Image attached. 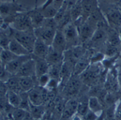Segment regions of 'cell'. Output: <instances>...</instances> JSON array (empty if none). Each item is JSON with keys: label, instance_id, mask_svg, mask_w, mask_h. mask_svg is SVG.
<instances>
[{"label": "cell", "instance_id": "cell-30", "mask_svg": "<svg viewBox=\"0 0 121 120\" xmlns=\"http://www.w3.org/2000/svg\"><path fill=\"white\" fill-rule=\"evenodd\" d=\"M28 112V111L20 107L13 108L12 112V120H23Z\"/></svg>", "mask_w": 121, "mask_h": 120}, {"label": "cell", "instance_id": "cell-24", "mask_svg": "<svg viewBox=\"0 0 121 120\" xmlns=\"http://www.w3.org/2000/svg\"><path fill=\"white\" fill-rule=\"evenodd\" d=\"M6 97L7 100L8 102V104L14 108L19 107L21 104V95L19 93H17L14 91L8 90L6 93Z\"/></svg>", "mask_w": 121, "mask_h": 120}, {"label": "cell", "instance_id": "cell-43", "mask_svg": "<svg viewBox=\"0 0 121 120\" xmlns=\"http://www.w3.org/2000/svg\"><path fill=\"white\" fill-rule=\"evenodd\" d=\"M118 33H119V34H120V36H121V27L118 29Z\"/></svg>", "mask_w": 121, "mask_h": 120}, {"label": "cell", "instance_id": "cell-17", "mask_svg": "<svg viewBox=\"0 0 121 120\" xmlns=\"http://www.w3.org/2000/svg\"><path fill=\"white\" fill-rule=\"evenodd\" d=\"M117 69L115 71V70H110V73L108 74V77L105 82V87L107 90H108L110 93L114 92L118 90L119 85L117 78Z\"/></svg>", "mask_w": 121, "mask_h": 120}, {"label": "cell", "instance_id": "cell-27", "mask_svg": "<svg viewBox=\"0 0 121 120\" xmlns=\"http://www.w3.org/2000/svg\"><path fill=\"white\" fill-rule=\"evenodd\" d=\"M71 17L73 22L76 21L80 18L82 17L83 14V9H82V4L81 0H78L76 2V4L73 6V7L70 10Z\"/></svg>", "mask_w": 121, "mask_h": 120}, {"label": "cell", "instance_id": "cell-20", "mask_svg": "<svg viewBox=\"0 0 121 120\" xmlns=\"http://www.w3.org/2000/svg\"><path fill=\"white\" fill-rule=\"evenodd\" d=\"M8 49L17 56L27 55L31 54L24 46H23L19 42H18L17 40H15L13 38L10 41Z\"/></svg>", "mask_w": 121, "mask_h": 120}, {"label": "cell", "instance_id": "cell-1", "mask_svg": "<svg viewBox=\"0 0 121 120\" xmlns=\"http://www.w3.org/2000/svg\"><path fill=\"white\" fill-rule=\"evenodd\" d=\"M57 30L58 25L54 18L45 19L40 27L34 29V33L37 38L41 40L47 45L51 46Z\"/></svg>", "mask_w": 121, "mask_h": 120}, {"label": "cell", "instance_id": "cell-19", "mask_svg": "<svg viewBox=\"0 0 121 120\" xmlns=\"http://www.w3.org/2000/svg\"><path fill=\"white\" fill-rule=\"evenodd\" d=\"M99 70L98 68H95L94 67L89 66L80 76H81V79L83 82L85 83H93L95 80H96L97 78L98 77Z\"/></svg>", "mask_w": 121, "mask_h": 120}, {"label": "cell", "instance_id": "cell-9", "mask_svg": "<svg viewBox=\"0 0 121 120\" xmlns=\"http://www.w3.org/2000/svg\"><path fill=\"white\" fill-rule=\"evenodd\" d=\"M19 78L22 77H31L35 78L36 76V63L33 58H30L26 61L21 67L17 74L16 75Z\"/></svg>", "mask_w": 121, "mask_h": 120}, {"label": "cell", "instance_id": "cell-37", "mask_svg": "<svg viewBox=\"0 0 121 120\" xmlns=\"http://www.w3.org/2000/svg\"><path fill=\"white\" fill-rule=\"evenodd\" d=\"M65 1L66 0H53L52 4L57 10H58L60 7L63 6Z\"/></svg>", "mask_w": 121, "mask_h": 120}, {"label": "cell", "instance_id": "cell-38", "mask_svg": "<svg viewBox=\"0 0 121 120\" xmlns=\"http://www.w3.org/2000/svg\"><path fill=\"white\" fill-rule=\"evenodd\" d=\"M9 26L7 25L4 18L2 17V15L0 14V29H6L9 27Z\"/></svg>", "mask_w": 121, "mask_h": 120}, {"label": "cell", "instance_id": "cell-21", "mask_svg": "<svg viewBox=\"0 0 121 120\" xmlns=\"http://www.w3.org/2000/svg\"><path fill=\"white\" fill-rule=\"evenodd\" d=\"M91 65L90 57H86L84 55L80 60L76 63L73 67V74L75 75H81Z\"/></svg>", "mask_w": 121, "mask_h": 120}, {"label": "cell", "instance_id": "cell-35", "mask_svg": "<svg viewBox=\"0 0 121 120\" xmlns=\"http://www.w3.org/2000/svg\"><path fill=\"white\" fill-rule=\"evenodd\" d=\"M60 80H57V79H55V78H51L50 79L49 82L48 83L47 85L46 86V89L48 91H53L54 90H56L58 85L60 84Z\"/></svg>", "mask_w": 121, "mask_h": 120}, {"label": "cell", "instance_id": "cell-6", "mask_svg": "<svg viewBox=\"0 0 121 120\" xmlns=\"http://www.w3.org/2000/svg\"><path fill=\"white\" fill-rule=\"evenodd\" d=\"M105 19L112 28L121 27V10L116 7H109L104 13Z\"/></svg>", "mask_w": 121, "mask_h": 120}, {"label": "cell", "instance_id": "cell-8", "mask_svg": "<svg viewBox=\"0 0 121 120\" xmlns=\"http://www.w3.org/2000/svg\"><path fill=\"white\" fill-rule=\"evenodd\" d=\"M78 102L74 99L68 100L64 105L62 114L59 120H71L72 117L77 113Z\"/></svg>", "mask_w": 121, "mask_h": 120}, {"label": "cell", "instance_id": "cell-2", "mask_svg": "<svg viewBox=\"0 0 121 120\" xmlns=\"http://www.w3.org/2000/svg\"><path fill=\"white\" fill-rule=\"evenodd\" d=\"M27 11L17 0L2 1L0 0V14L4 18L7 25L10 26L16 15Z\"/></svg>", "mask_w": 121, "mask_h": 120}, {"label": "cell", "instance_id": "cell-36", "mask_svg": "<svg viewBox=\"0 0 121 120\" xmlns=\"http://www.w3.org/2000/svg\"><path fill=\"white\" fill-rule=\"evenodd\" d=\"M98 116H99L98 114L93 113L91 111H89L85 116L82 117V119L83 120H96Z\"/></svg>", "mask_w": 121, "mask_h": 120}, {"label": "cell", "instance_id": "cell-10", "mask_svg": "<svg viewBox=\"0 0 121 120\" xmlns=\"http://www.w3.org/2000/svg\"><path fill=\"white\" fill-rule=\"evenodd\" d=\"M51 46L55 50L61 53H64L67 50V43L62 30H57Z\"/></svg>", "mask_w": 121, "mask_h": 120}, {"label": "cell", "instance_id": "cell-22", "mask_svg": "<svg viewBox=\"0 0 121 120\" xmlns=\"http://www.w3.org/2000/svg\"><path fill=\"white\" fill-rule=\"evenodd\" d=\"M29 112L35 120H41L46 113V109L43 104L34 105L30 103Z\"/></svg>", "mask_w": 121, "mask_h": 120}, {"label": "cell", "instance_id": "cell-45", "mask_svg": "<svg viewBox=\"0 0 121 120\" xmlns=\"http://www.w3.org/2000/svg\"><path fill=\"white\" fill-rule=\"evenodd\" d=\"M73 1H74V2H78V0H73Z\"/></svg>", "mask_w": 121, "mask_h": 120}, {"label": "cell", "instance_id": "cell-40", "mask_svg": "<svg viewBox=\"0 0 121 120\" xmlns=\"http://www.w3.org/2000/svg\"><path fill=\"white\" fill-rule=\"evenodd\" d=\"M105 2H106L109 4H116L117 3L120 2V0H105Z\"/></svg>", "mask_w": 121, "mask_h": 120}, {"label": "cell", "instance_id": "cell-26", "mask_svg": "<svg viewBox=\"0 0 121 120\" xmlns=\"http://www.w3.org/2000/svg\"><path fill=\"white\" fill-rule=\"evenodd\" d=\"M4 83L8 90L14 91L19 94L22 93V90H21L19 82V77H17V75L11 76Z\"/></svg>", "mask_w": 121, "mask_h": 120}, {"label": "cell", "instance_id": "cell-41", "mask_svg": "<svg viewBox=\"0 0 121 120\" xmlns=\"http://www.w3.org/2000/svg\"><path fill=\"white\" fill-rule=\"evenodd\" d=\"M23 120H35V119L32 117V116L31 115V114L29 112H28L27 114H26V116L24 117V119Z\"/></svg>", "mask_w": 121, "mask_h": 120}, {"label": "cell", "instance_id": "cell-42", "mask_svg": "<svg viewBox=\"0 0 121 120\" xmlns=\"http://www.w3.org/2000/svg\"><path fill=\"white\" fill-rule=\"evenodd\" d=\"M71 120H83V119H82V117H81L80 115L76 114L72 117V119H71Z\"/></svg>", "mask_w": 121, "mask_h": 120}, {"label": "cell", "instance_id": "cell-15", "mask_svg": "<svg viewBox=\"0 0 121 120\" xmlns=\"http://www.w3.org/2000/svg\"><path fill=\"white\" fill-rule=\"evenodd\" d=\"M27 12H28L29 16L31 18L34 29L40 27L42 25L45 18L43 16L39 7L36 6L34 9L31 10H28Z\"/></svg>", "mask_w": 121, "mask_h": 120}, {"label": "cell", "instance_id": "cell-13", "mask_svg": "<svg viewBox=\"0 0 121 120\" xmlns=\"http://www.w3.org/2000/svg\"><path fill=\"white\" fill-rule=\"evenodd\" d=\"M50 46H51L47 45L43 41L36 38V41L35 42L31 54L35 57L46 59V57L48 53Z\"/></svg>", "mask_w": 121, "mask_h": 120}, {"label": "cell", "instance_id": "cell-7", "mask_svg": "<svg viewBox=\"0 0 121 120\" xmlns=\"http://www.w3.org/2000/svg\"><path fill=\"white\" fill-rule=\"evenodd\" d=\"M32 58V55H22V56H17L14 58L12 61L9 63L5 67V70L12 75H16L21 68L22 66L28 60Z\"/></svg>", "mask_w": 121, "mask_h": 120}, {"label": "cell", "instance_id": "cell-44", "mask_svg": "<svg viewBox=\"0 0 121 120\" xmlns=\"http://www.w3.org/2000/svg\"><path fill=\"white\" fill-rule=\"evenodd\" d=\"M120 52H121V36H120Z\"/></svg>", "mask_w": 121, "mask_h": 120}, {"label": "cell", "instance_id": "cell-34", "mask_svg": "<svg viewBox=\"0 0 121 120\" xmlns=\"http://www.w3.org/2000/svg\"><path fill=\"white\" fill-rule=\"evenodd\" d=\"M116 104H112L109 107L108 109L105 114V120H112L115 119V109H116Z\"/></svg>", "mask_w": 121, "mask_h": 120}, {"label": "cell", "instance_id": "cell-4", "mask_svg": "<svg viewBox=\"0 0 121 120\" xmlns=\"http://www.w3.org/2000/svg\"><path fill=\"white\" fill-rule=\"evenodd\" d=\"M62 31L66 41L67 49L80 46L81 40L79 33L75 23L70 22L62 29Z\"/></svg>", "mask_w": 121, "mask_h": 120}, {"label": "cell", "instance_id": "cell-39", "mask_svg": "<svg viewBox=\"0 0 121 120\" xmlns=\"http://www.w3.org/2000/svg\"><path fill=\"white\" fill-rule=\"evenodd\" d=\"M117 82L120 89H121V69H118L117 72Z\"/></svg>", "mask_w": 121, "mask_h": 120}, {"label": "cell", "instance_id": "cell-32", "mask_svg": "<svg viewBox=\"0 0 121 120\" xmlns=\"http://www.w3.org/2000/svg\"><path fill=\"white\" fill-rule=\"evenodd\" d=\"M90 111L88 107V102H83L81 101V102H78V108H77V114L80 115L81 117L85 116L88 112Z\"/></svg>", "mask_w": 121, "mask_h": 120}, {"label": "cell", "instance_id": "cell-28", "mask_svg": "<svg viewBox=\"0 0 121 120\" xmlns=\"http://www.w3.org/2000/svg\"><path fill=\"white\" fill-rule=\"evenodd\" d=\"M39 8L45 19L54 18L58 12V10L53 6L52 4H43L42 6L39 7Z\"/></svg>", "mask_w": 121, "mask_h": 120}, {"label": "cell", "instance_id": "cell-33", "mask_svg": "<svg viewBox=\"0 0 121 120\" xmlns=\"http://www.w3.org/2000/svg\"><path fill=\"white\" fill-rule=\"evenodd\" d=\"M37 78V83H38V86H40L41 87H46V86L47 85L48 83L49 82L50 79H51V77L50 75L46 73V74H44L39 78Z\"/></svg>", "mask_w": 121, "mask_h": 120}, {"label": "cell", "instance_id": "cell-18", "mask_svg": "<svg viewBox=\"0 0 121 120\" xmlns=\"http://www.w3.org/2000/svg\"><path fill=\"white\" fill-rule=\"evenodd\" d=\"M32 57L34 59L35 63H36V78H39L44 74L48 73L49 68H50V65L46 61V59L37 58V57L34 56L33 55H32Z\"/></svg>", "mask_w": 121, "mask_h": 120}, {"label": "cell", "instance_id": "cell-5", "mask_svg": "<svg viewBox=\"0 0 121 120\" xmlns=\"http://www.w3.org/2000/svg\"><path fill=\"white\" fill-rule=\"evenodd\" d=\"M27 11L17 14L9 26L17 31H27L34 29Z\"/></svg>", "mask_w": 121, "mask_h": 120}, {"label": "cell", "instance_id": "cell-3", "mask_svg": "<svg viewBox=\"0 0 121 120\" xmlns=\"http://www.w3.org/2000/svg\"><path fill=\"white\" fill-rule=\"evenodd\" d=\"M10 31L12 37L19 42L31 53H32L34 46L36 41L34 29L27 31H17L10 27Z\"/></svg>", "mask_w": 121, "mask_h": 120}, {"label": "cell", "instance_id": "cell-12", "mask_svg": "<svg viewBox=\"0 0 121 120\" xmlns=\"http://www.w3.org/2000/svg\"><path fill=\"white\" fill-rule=\"evenodd\" d=\"M108 37V33L104 27V24L98 26L93 36L91 38V42L93 45H101L107 42Z\"/></svg>", "mask_w": 121, "mask_h": 120}, {"label": "cell", "instance_id": "cell-47", "mask_svg": "<svg viewBox=\"0 0 121 120\" xmlns=\"http://www.w3.org/2000/svg\"><path fill=\"white\" fill-rule=\"evenodd\" d=\"M120 69H121V68H120Z\"/></svg>", "mask_w": 121, "mask_h": 120}, {"label": "cell", "instance_id": "cell-23", "mask_svg": "<svg viewBox=\"0 0 121 120\" xmlns=\"http://www.w3.org/2000/svg\"><path fill=\"white\" fill-rule=\"evenodd\" d=\"M81 88V83L78 79H69L65 86V92L67 95L73 96L78 94Z\"/></svg>", "mask_w": 121, "mask_h": 120}, {"label": "cell", "instance_id": "cell-14", "mask_svg": "<svg viewBox=\"0 0 121 120\" xmlns=\"http://www.w3.org/2000/svg\"><path fill=\"white\" fill-rule=\"evenodd\" d=\"M64 53H59L52 48L50 46L48 53L46 57V61L49 63L50 66H56V65H62L64 63Z\"/></svg>", "mask_w": 121, "mask_h": 120}, {"label": "cell", "instance_id": "cell-11", "mask_svg": "<svg viewBox=\"0 0 121 120\" xmlns=\"http://www.w3.org/2000/svg\"><path fill=\"white\" fill-rule=\"evenodd\" d=\"M82 4V19L86 21L94 12L98 9V0H81Z\"/></svg>", "mask_w": 121, "mask_h": 120}, {"label": "cell", "instance_id": "cell-31", "mask_svg": "<svg viewBox=\"0 0 121 120\" xmlns=\"http://www.w3.org/2000/svg\"><path fill=\"white\" fill-rule=\"evenodd\" d=\"M105 57L106 56L105 53H103L101 52H97L93 53L90 57L91 64H98L100 63H102L104 61Z\"/></svg>", "mask_w": 121, "mask_h": 120}, {"label": "cell", "instance_id": "cell-29", "mask_svg": "<svg viewBox=\"0 0 121 120\" xmlns=\"http://www.w3.org/2000/svg\"><path fill=\"white\" fill-rule=\"evenodd\" d=\"M17 55L10 51L9 49H4L3 51L0 55V59H1V65L2 67H5L9 63L12 61L14 58H16Z\"/></svg>", "mask_w": 121, "mask_h": 120}, {"label": "cell", "instance_id": "cell-46", "mask_svg": "<svg viewBox=\"0 0 121 120\" xmlns=\"http://www.w3.org/2000/svg\"><path fill=\"white\" fill-rule=\"evenodd\" d=\"M2 1H7V0H2Z\"/></svg>", "mask_w": 121, "mask_h": 120}, {"label": "cell", "instance_id": "cell-16", "mask_svg": "<svg viewBox=\"0 0 121 120\" xmlns=\"http://www.w3.org/2000/svg\"><path fill=\"white\" fill-rule=\"evenodd\" d=\"M19 82L22 92H28L34 88L36 86H38L37 78L31 77H22L19 78Z\"/></svg>", "mask_w": 121, "mask_h": 120}, {"label": "cell", "instance_id": "cell-25", "mask_svg": "<svg viewBox=\"0 0 121 120\" xmlns=\"http://www.w3.org/2000/svg\"><path fill=\"white\" fill-rule=\"evenodd\" d=\"M88 107L90 111L98 115L103 113V106L100 99L95 96H91L88 100Z\"/></svg>", "mask_w": 121, "mask_h": 120}]
</instances>
